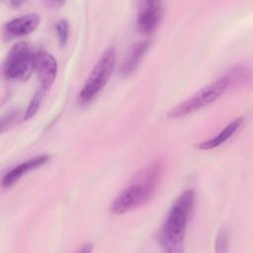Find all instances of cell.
Masks as SVG:
<instances>
[{
    "label": "cell",
    "mask_w": 253,
    "mask_h": 253,
    "mask_svg": "<svg viewBox=\"0 0 253 253\" xmlns=\"http://www.w3.org/2000/svg\"><path fill=\"white\" fill-rule=\"evenodd\" d=\"M164 168L162 159H155L141 168L114 199L110 211L122 214L150 201L161 182Z\"/></svg>",
    "instance_id": "6da1fadb"
},
{
    "label": "cell",
    "mask_w": 253,
    "mask_h": 253,
    "mask_svg": "<svg viewBox=\"0 0 253 253\" xmlns=\"http://www.w3.org/2000/svg\"><path fill=\"white\" fill-rule=\"evenodd\" d=\"M194 204L195 192L192 189L181 193L172 204L159 233V242L164 251L174 253L183 250L186 228Z\"/></svg>",
    "instance_id": "7a4b0ae2"
},
{
    "label": "cell",
    "mask_w": 253,
    "mask_h": 253,
    "mask_svg": "<svg viewBox=\"0 0 253 253\" xmlns=\"http://www.w3.org/2000/svg\"><path fill=\"white\" fill-rule=\"evenodd\" d=\"M232 85H235V83L231 74L227 72L172 108L167 117L169 119H177L195 113L213 103Z\"/></svg>",
    "instance_id": "3957f363"
},
{
    "label": "cell",
    "mask_w": 253,
    "mask_h": 253,
    "mask_svg": "<svg viewBox=\"0 0 253 253\" xmlns=\"http://www.w3.org/2000/svg\"><path fill=\"white\" fill-rule=\"evenodd\" d=\"M117 60V51L114 46H108L94 65L78 95V103L87 105L101 92L109 81Z\"/></svg>",
    "instance_id": "277c9868"
},
{
    "label": "cell",
    "mask_w": 253,
    "mask_h": 253,
    "mask_svg": "<svg viewBox=\"0 0 253 253\" xmlns=\"http://www.w3.org/2000/svg\"><path fill=\"white\" fill-rule=\"evenodd\" d=\"M36 52L26 42H19L8 52L4 64L3 74L9 80L27 79L35 69Z\"/></svg>",
    "instance_id": "5b68a950"
},
{
    "label": "cell",
    "mask_w": 253,
    "mask_h": 253,
    "mask_svg": "<svg viewBox=\"0 0 253 253\" xmlns=\"http://www.w3.org/2000/svg\"><path fill=\"white\" fill-rule=\"evenodd\" d=\"M163 8L159 1H143L140 3L136 16V25L140 33L149 35L158 27L162 18Z\"/></svg>",
    "instance_id": "8992f818"
},
{
    "label": "cell",
    "mask_w": 253,
    "mask_h": 253,
    "mask_svg": "<svg viewBox=\"0 0 253 253\" xmlns=\"http://www.w3.org/2000/svg\"><path fill=\"white\" fill-rule=\"evenodd\" d=\"M57 68V61L52 54L42 49L36 51L35 70L41 81V89L45 93L55 80Z\"/></svg>",
    "instance_id": "52a82bcc"
},
{
    "label": "cell",
    "mask_w": 253,
    "mask_h": 253,
    "mask_svg": "<svg viewBox=\"0 0 253 253\" xmlns=\"http://www.w3.org/2000/svg\"><path fill=\"white\" fill-rule=\"evenodd\" d=\"M49 160H50L49 154H40V155L29 158L28 160L18 164L17 166L13 167L10 171H8L4 175V177L2 179V187L3 188L12 187L26 173L44 165Z\"/></svg>",
    "instance_id": "ba28073f"
},
{
    "label": "cell",
    "mask_w": 253,
    "mask_h": 253,
    "mask_svg": "<svg viewBox=\"0 0 253 253\" xmlns=\"http://www.w3.org/2000/svg\"><path fill=\"white\" fill-rule=\"evenodd\" d=\"M40 21L41 19L38 14H25L6 23L4 34L9 38H18L29 35L38 28Z\"/></svg>",
    "instance_id": "9c48e42d"
},
{
    "label": "cell",
    "mask_w": 253,
    "mask_h": 253,
    "mask_svg": "<svg viewBox=\"0 0 253 253\" xmlns=\"http://www.w3.org/2000/svg\"><path fill=\"white\" fill-rule=\"evenodd\" d=\"M151 45V41L145 40L135 43L127 52L126 56L125 57L122 66H121V73L125 76L131 74L136 67L138 66L139 62L143 58L144 54L147 52Z\"/></svg>",
    "instance_id": "30bf717a"
},
{
    "label": "cell",
    "mask_w": 253,
    "mask_h": 253,
    "mask_svg": "<svg viewBox=\"0 0 253 253\" xmlns=\"http://www.w3.org/2000/svg\"><path fill=\"white\" fill-rule=\"evenodd\" d=\"M242 122H243L242 118L234 119L221 131H219L215 136L201 142L198 145V147L203 150H209V149H212V148H215V147L221 145L235 133V131L240 127Z\"/></svg>",
    "instance_id": "8fae6325"
},
{
    "label": "cell",
    "mask_w": 253,
    "mask_h": 253,
    "mask_svg": "<svg viewBox=\"0 0 253 253\" xmlns=\"http://www.w3.org/2000/svg\"><path fill=\"white\" fill-rule=\"evenodd\" d=\"M45 92L42 90V89H40L38 91V93H36V95L34 96V98L31 100V102L29 103L28 105V108L26 110V113L24 115V119L25 120H29V119H32L38 112L40 106H41V103L42 101V98L44 96Z\"/></svg>",
    "instance_id": "7c38bea8"
},
{
    "label": "cell",
    "mask_w": 253,
    "mask_h": 253,
    "mask_svg": "<svg viewBox=\"0 0 253 253\" xmlns=\"http://www.w3.org/2000/svg\"><path fill=\"white\" fill-rule=\"evenodd\" d=\"M55 30H56V34H57L60 45L62 46L65 45L69 36V23L67 22V20L66 19L58 20L55 25Z\"/></svg>",
    "instance_id": "4fadbf2b"
},
{
    "label": "cell",
    "mask_w": 253,
    "mask_h": 253,
    "mask_svg": "<svg viewBox=\"0 0 253 253\" xmlns=\"http://www.w3.org/2000/svg\"><path fill=\"white\" fill-rule=\"evenodd\" d=\"M228 243V234L225 229H220L216 235L215 239V251L216 252H225Z\"/></svg>",
    "instance_id": "5bb4252c"
},
{
    "label": "cell",
    "mask_w": 253,
    "mask_h": 253,
    "mask_svg": "<svg viewBox=\"0 0 253 253\" xmlns=\"http://www.w3.org/2000/svg\"><path fill=\"white\" fill-rule=\"evenodd\" d=\"M92 250V245L91 244H84L82 245V247L79 249L80 252H84V253H87V252H90Z\"/></svg>",
    "instance_id": "9a60e30c"
},
{
    "label": "cell",
    "mask_w": 253,
    "mask_h": 253,
    "mask_svg": "<svg viewBox=\"0 0 253 253\" xmlns=\"http://www.w3.org/2000/svg\"><path fill=\"white\" fill-rule=\"evenodd\" d=\"M9 3H10L12 6H14V7L17 8L18 6H20L21 4H23V1H10Z\"/></svg>",
    "instance_id": "2e32d148"
}]
</instances>
